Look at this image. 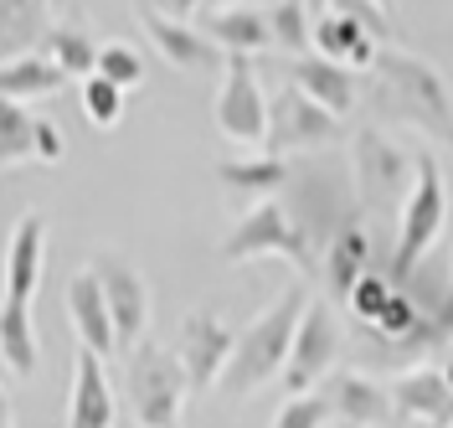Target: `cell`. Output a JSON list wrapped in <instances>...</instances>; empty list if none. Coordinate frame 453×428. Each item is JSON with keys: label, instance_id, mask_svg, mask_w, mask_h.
Returning <instances> with one entry per match:
<instances>
[{"label": "cell", "instance_id": "8992f818", "mask_svg": "<svg viewBox=\"0 0 453 428\" xmlns=\"http://www.w3.org/2000/svg\"><path fill=\"white\" fill-rule=\"evenodd\" d=\"M211 114H217V129H222L226 140L248 144V150H257V144L268 140V93L257 83L253 58H226Z\"/></svg>", "mask_w": 453, "mask_h": 428}, {"label": "cell", "instance_id": "6da1fadb", "mask_svg": "<svg viewBox=\"0 0 453 428\" xmlns=\"http://www.w3.org/2000/svg\"><path fill=\"white\" fill-rule=\"evenodd\" d=\"M304 310H310V289L294 279V284L283 289L279 300L237 336L232 362H226L222 382H217L226 398H248V393H257L263 382L283 377V362H288V346H294V331H299Z\"/></svg>", "mask_w": 453, "mask_h": 428}, {"label": "cell", "instance_id": "484cf974", "mask_svg": "<svg viewBox=\"0 0 453 428\" xmlns=\"http://www.w3.org/2000/svg\"><path fill=\"white\" fill-rule=\"evenodd\" d=\"M62 88H67V78H62L42 52L0 67V98H11V104H27V98H57Z\"/></svg>", "mask_w": 453, "mask_h": 428}, {"label": "cell", "instance_id": "74e56055", "mask_svg": "<svg viewBox=\"0 0 453 428\" xmlns=\"http://www.w3.org/2000/svg\"><path fill=\"white\" fill-rule=\"evenodd\" d=\"M443 377H449V387H453V346H449V367H443Z\"/></svg>", "mask_w": 453, "mask_h": 428}, {"label": "cell", "instance_id": "7c38bea8", "mask_svg": "<svg viewBox=\"0 0 453 428\" xmlns=\"http://www.w3.org/2000/svg\"><path fill=\"white\" fill-rule=\"evenodd\" d=\"M140 27L150 31V42L160 47L170 67H186V73H222L226 67V58L196 27H186L180 16H160V5H140Z\"/></svg>", "mask_w": 453, "mask_h": 428}, {"label": "cell", "instance_id": "5bb4252c", "mask_svg": "<svg viewBox=\"0 0 453 428\" xmlns=\"http://www.w3.org/2000/svg\"><path fill=\"white\" fill-rule=\"evenodd\" d=\"M42 258H47V222L42 212H27L16 232L5 237V289L0 305H31L36 279H42Z\"/></svg>", "mask_w": 453, "mask_h": 428}, {"label": "cell", "instance_id": "8d00e7d4", "mask_svg": "<svg viewBox=\"0 0 453 428\" xmlns=\"http://www.w3.org/2000/svg\"><path fill=\"white\" fill-rule=\"evenodd\" d=\"M0 428H16V402H11L5 387H0Z\"/></svg>", "mask_w": 453, "mask_h": 428}, {"label": "cell", "instance_id": "ac0fdd59", "mask_svg": "<svg viewBox=\"0 0 453 428\" xmlns=\"http://www.w3.org/2000/svg\"><path fill=\"white\" fill-rule=\"evenodd\" d=\"M201 36L211 47H222V58H257L263 47H273L268 16L253 5H201Z\"/></svg>", "mask_w": 453, "mask_h": 428}, {"label": "cell", "instance_id": "52a82bcc", "mask_svg": "<svg viewBox=\"0 0 453 428\" xmlns=\"http://www.w3.org/2000/svg\"><path fill=\"white\" fill-rule=\"evenodd\" d=\"M340 140V119L325 114L314 98H304L299 88L288 83L268 98V140L263 150L268 155H288V150H325V144Z\"/></svg>", "mask_w": 453, "mask_h": 428}, {"label": "cell", "instance_id": "8fae6325", "mask_svg": "<svg viewBox=\"0 0 453 428\" xmlns=\"http://www.w3.org/2000/svg\"><path fill=\"white\" fill-rule=\"evenodd\" d=\"M104 284V300H109V315H113V336L119 346H134L144 341V325H150V284L134 263H124L119 253H93L88 263Z\"/></svg>", "mask_w": 453, "mask_h": 428}, {"label": "cell", "instance_id": "e0dca14e", "mask_svg": "<svg viewBox=\"0 0 453 428\" xmlns=\"http://www.w3.org/2000/svg\"><path fill=\"white\" fill-rule=\"evenodd\" d=\"M67 315H73V325H78V341H83V351H93L98 362L119 351L109 300H104V284H98V274H93V268H78V274L67 279Z\"/></svg>", "mask_w": 453, "mask_h": 428}, {"label": "cell", "instance_id": "f35d334b", "mask_svg": "<svg viewBox=\"0 0 453 428\" xmlns=\"http://www.w3.org/2000/svg\"><path fill=\"white\" fill-rule=\"evenodd\" d=\"M340 428H345V424H340Z\"/></svg>", "mask_w": 453, "mask_h": 428}, {"label": "cell", "instance_id": "d6a6232c", "mask_svg": "<svg viewBox=\"0 0 453 428\" xmlns=\"http://www.w3.org/2000/svg\"><path fill=\"white\" fill-rule=\"evenodd\" d=\"M325 424H330V402H325V393L288 398L279 408V418H273V428H325Z\"/></svg>", "mask_w": 453, "mask_h": 428}, {"label": "cell", "instance_id": "ba28073f", "mask_svg": "<svg viewBox=\"0 0 453 428\" xmlns=\"http://www.w3.org/2000/svg\"><path fill=\"white\" fill-rule=\"evenodd\" d=\"M356 191L366 206H396L412 191V155L381 129L356 135Z\"/></svg>", "mask_w": 453, "mask_h": 428}, {"label": "cell", "instance_id": "44dd1931", "mask_svg": "<svg viewBox=\"0 0 453 428\" xmlns=\"http://www.w3.org/2000/svg\"><path fill=\"white\" fill-rule=\"evenodd\" d=\"M319 268H325L330 294H335V300H350V289L361 284V274H371V237H366V228H361V217L345 222V228L325 243Z\"/></svg>", "mask_w": 453, "mask_h": 428}, {"label": "cell", "instance_id": "83f0119b", "mask_svg": "<svg viewBox=\"0 0 453 428\" xmlns=\"http://www.w3.org/2000/svg\"><path fill=\"white\" fill-rule=\"evenodd\" d=\"M427 320H433V315H423V305L412 300V289H392L387 310H381V320H376L371 331H376L381 341H396V346H402V341H412Z\"/></svg>", "mask_w": 453, "mask_h": 428}, {"label": "cell", "instance_id": "d590c367", "mask_svg": "<svg viewBox=\"0 0 453 428\" xmlns=\"http://www.w3.org/2000/svg\"><path fill=\"white\" fill-rule=\"evenodd\" d=\"M433 320H438L443 336H453V279H449V289H443V300L433 305Z\"/></svg>", "mask_w": 453, "mask_h": 428}, {"label": "cell", "instance_id": "9c48e42d", "mask_svg": "<svg viewBox=\"0 0 453 428\" xmlns=\"http://www.w3.org/2000/svg\"><path fill=\"white\" fill-rule=\"evenodd\" d=\"M232 346H237V336L226 331L222 315L191 310L186 320H180V336H175V362H180V371H186L191 393H211V387L222 382L226 362H232Z\"/></svg>", "mask_w": 453, "mask_h": 428}, {"label": "cell", "instance_id": "4fadbf2b", "mask_svg": "<svg viewBox=\"0 0 453 428\" xmlns=\"http://www.w3.org/2000/svg\"><path fill=\"white\" fill-rule=\"evenodd\" d=\"M325 402H330V413H335L345 428H387L396 418L392 387H381L366 371H335Z\"/></svg>", "mask_w": 453, "mask_h": 428}, {"label": "cell", "instance_id": "d4e9b609", "mask_svg": "<svg viewBox=\"0 0 453 428\" xmlns=\"http://www.w3.org/2000/svg\"><path fill=\"white\" fill-rule=\"evenodd\" d=\"M0 362L11 367V377H36V320L31 305H0Z\"/></svg>", "mask_w": 453, "mask_h": 428}, {"label": "cell", "instance_id": "7a4b0ae2", "mask_svg": "<svg viewBox=\"0 0 453 428\" xmlns=\"http://www.w3.org/2000/svg\"><path fill=\"white\" fill-rule=\"evenodd\" d=\"M371 73H376V114L396 119V124H418L423 135H438L443 144H453L449 83L427 62L407 58V52H381Z\"/></svg>", "mask_w": 453, "mask_h": 428}, {"label": "cell", "instance_id": "277c9868", "mask_svg": "<svg viewBox=\"0 0 453 428\" xmlns=\"http://www.w3.org/2000/svg\"><path fill=\"white\" fill-rule=\"evenodd\" d=\"M124 393H129V408L144 428H180V413H186V371L175 362V351L155 341H140L129 351V371H124Z\"/></svg>", "mask_w": 453, "mask_h": 428}, {"label": "cell", "instance_id": "e575fe53", "mask_svg": "<svg viewBox=\"0 0 453 428\" xmlns=\"http://www.w3.org/2000/svg\"><path fill=\"white\" fill-rule=\"evenodd\" d=\"M340 11H345V16H350V21H356L361 31H366L371 42H381V36H392V27H387V16H381L376 5H340Z\"/></svg>", "mask_w": 453, "mask_h": 428}, {"label": "cell", "instance_id": "9a60e30c", "mask_svg": "<svg viewBox=\"0 0 453 428\" xmlns=\"http://www.w3.org/2000/svg\"><path fill=\"white\" fill-rule=\"evenodd\" d=\"M392 408H396V418H407V424H418V428H449L453 424V387H449V377L438 367H412V371H402L392 382Z\"/></svg>", "mask_w": 453, "mask_h": 428}, {"label": "cell", "instance_id": "cb8c5ba5", "mask_svg": "<svg viewBox=\"0 0 453 428\" xmlns=\"http://www.w3.org/2000/svg\"><path fill=\"white\" fill-rule=\"evenodd\" d=\"M217 175H222L226 191L237 197H263L273 201V191L288 186V166L279 155H248V160H217Z\"/></svg>", "mask_w": 453, "mask_h": 428}, {"label": "cell", "instance_id": "ffe728a7", "mask_svg": "<svg viewBox=\"0 0 453 428\" xmlns=\"http://www.w3.org/2000/svg\"><path fill=\"white\" fill-rule=\"evenodd\" d=\"M310 42L319 47V58H325V62H340V67H350V73L376 67V58H381V47H376V42H371L366 31L356 27L340 5H330V11L314 21Z\"/></svg>", "mask_w": 453, "mask_h": 428}, {"label": "cell", "instance_id": "3957f363", "mask_svg": "<svg viewBox=\"0 0 453 428\" xmlns=\"http://www.w3.org/2000/svg\"><path fill=\"white\" fill-rule=\"evenodd\" d=\"M443 217H449V186H443V171H438V155L433 150H412V191L402 201L396 248H392V263H387V279L396 289L412 284L418 263L427 258V248L443 232Z\"/></svg>", "mask_w": 453, "mask_h": 428}, {"label": "cell", "instance_id": "5b68a950", "mask_svg": "<svg viewBox=\"0 0 453 428\" xmlns=\"http://www.w3.org/2000/svg\"><path fill=\"white\" fill-rule=\"evenodd\" d=\"M268 253L288 258L304 279L319 268L310 237H304V228L294 222V212H288L283 201H257L253 212H242L237 228L222 237V258L226 263H253V258H268Z\"/></svg>", "mask_w": 453, "mask_h": 428}, {"label": "cell", "instance_id": "836d02e7", "mask_svg": "<svg viewBox=\"0 0 453 428\" xmlns=\"http://www.w3.org/2000/svg\"><path fill=\"white\" fill-rule=\"evenodd\" d=\"M62 155H67V140H62V129H57L52 119H36V160L57 166Z\"/></svg>", "mask_w": 453, "mask_h": 428}, {"label": "cell", "instance_id": "4316f807", "mask_svg": "<svg viewBox=\"0 0 453 428\" xmlns=\"http://www.w3.org/2000/svg\"><path fill=\"white\" fill-rule=\"evenodd\" d=\"M36 160V114H27V104L0 98V171Z\"/></svg>", "mask_w": 453, "mask_h": 428}, {"label": "cell", "instance_id": "2e32d148", "mask_svg": "<svg viewBox=\"0 0 453 428\" xmlns=\"http://www.w3.org/2000/svg\"><path fill=\"white\" fill-rule=\"evenodd\" d=\"M288 83L299 88L304 98H314L325 114H335V119H345L350 109H356V98H361L356 73H350V67H340V62H325L319 52L288 58Z\"/></svg>", "mask_w": 453, "mask_h": 428}, {"label": "cell", "instance_id": "4dcf8cb0", "mask_svg": "<svg viewBox=\"0 0 453 428\" xmlns=\"http://www.w3.org/2000/svg\"><path fill=\"white\" fill-rule=\"evenodd\" d=\"M78 104H83V119L93 124V129H113L119 124V114H124V93L113 83H104L98 73L93 78H83V88H78Z\"/></svg>", "mask_w": 453, "mask_h": 428}, {"label": "cell", "instance_id": "ab89813d", "mask_svg": "<svg viewBox=\"0 0 453 428\" xmlns=\"http://www.w3.org/2000/svg\"><path fill=\"white\" fill-rule=\"evenodd\" d=\"M449 428H453V424H449Z\"/></svg>", "mask_w": 453, "mask_h": 428}, {"label": "cell", "instance_id": "f546056e", "mask_svg": "<svg viewBox=\"0 0 453 428\" xmlns=\"http://www.w3.org/2000/svg\"><path fill=\"white\" fill-rule=\"evenodd\" d=\"M93 73L124 93V88H140L144 83V58L129 47V42H104V47H98V67H93Z\"/></svg>", "mask_w": 453, "mask_h": 428}, {"label": "cell", "instance_id": "30bf717a", "mask_svg": "<svg viewBox=\"0 0 453 428\" xmlns=\"http://www.w3.org/2000/svg\"><path fill=\"white\" fill-rule=\"evenodd\" d=\"M335 351H340L335 315H330V305L310 300V310H304L299 331H294V346H288V362H283V387H288V398L314 393V382H325L330 367H335Z\"/></svg>", "mask_w": 453, "mask_h": 428}, {"label": "cell", "instance_id": "7402d4cb", "mask_svg": "<svg viewBox=\"0 0 453 428\" xmlns=\"http://www.w3.org/2000/svg\"><path fill=\"white\" fill-rule=\"evenodd\" d=\"M52 31V11L36 0H0V67L36 58Z\"/></svg>", "mask_w": 453, "mask_h": 428}, {"label": "cell", "instance_id": "1f68e13d", "mask_svg": "<svg viewBox=\"0 0 453 428\" xmlns=\"http://www.w3.org/2000/svg\"><path fill=\"white\" fill-rule=\"evenodd\" d=\"M392 289L396 284L381 274V268H371V274H361V284L350 289V300H345V305H350V315H356L361 325H376L381 310H387V300H392Z\"/></svg>", "mask_w": 453, "mask_h": 428}, {"label": "cell", "instance_id": "f1b7e54d", "mask_svg": "<svg viewBox=\"0 0 453 428\" xmlns=\"http://www.w3.org/2000/svg\"><path fill=\"white\" fill-rule=\"evenodd\" d=\"M268 16V36H273V47H283V52H299L304 58V47H310V5H294V0H283V5H268L263 11Z\"/></svg>", "mask_w": 453, "mask_h": 428}, {"label": "cell", "instance_id": "603a6c76", "mask_svg": "<svg viewBox=\"0 0 453 428\" xmlns=\"http://www.w3.org/2000/svg\"><path fill=\"white\" fill-rule=\"evenodd\" d=\"M42 58L73 83V78H93V67H98V47H93V36H88L78 21H52L47 42H42Z\"/></svg>", "mask_w": 453, "mask_h": 428}, {"label": "cell", "instance_id": "d6986e66", "mask_svg": "<svg viewBox=\"0 0 453 428\" xmlns=\"http://www.w3.org/2000/svg\"><path fill=\"white\" fill-rule=\"evenodd\" d=\"M67 428H113V387L104 362L78 346L73 362V402H67Z\"/></svg>", "mask_w": 453, "mask_h": 428}]
</instances>
